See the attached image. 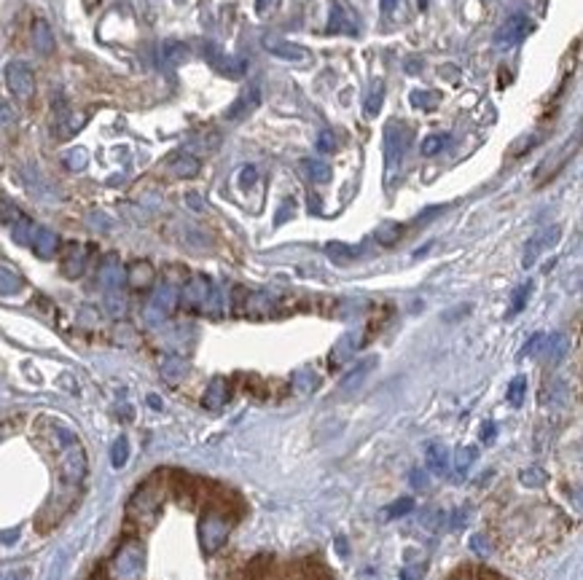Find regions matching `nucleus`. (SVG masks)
<instances>
[{
    "instance_id": "obj_51",
    "label": "nucleus",
    "mask_w": 583,
    "mask_h": 580,
    "mask_svg": "<svg viewBox=\"0 0 583 580\" xmlns=\"http://www.w3.org/2000/svg\"><path fill=\"white\" fill-rule=\"evenodd\" d=\"M277 3L279 0H255V11H258V14H266V11L275 8Z\"/></svg>"
},
{
    "instance_id": "obj_44",
    "label": "nucleus",
    "mask_w": 583,
    "mask_h": 580,
    "mask_svg": "<svg viewBox=\"0 0 583 580\" xmlns=\"http://www.w3.org/2000/svg\"><path fill=\"white\" fill-rule=\"evenodd\" d=\"M189 56V49L183 46V43H167V59H172V62H183Z\"/></svg>"
},
{
    "instance_id": "obj_15",
    "label": "nucleus",
    "mask_w": 583,
    "mask_h": 580,
    "mask_svg": "<svg viewBox=\"0 0 583 580\" xmlns=\"http://www.w3.org/2000/svg\"><path fill=\"white\" fill-rule=\"evenodd\" d=\"M169 172L175 175V178H196L199 175V159L191 156V153H186V151H178V153H172L169 156Z\"/></svg>"
},
{
    "instance_id": "obj_14",
    "label": "nucleus",
    "mask_w": 583,
    "mask_h": 580,
    "mask_svg": "<svg viewBox=\"0 0 583 580\" xmlns=\"http://www.w3.org/2000/svg\"><path fill=\"white\" fill-rule=\"evenodd\" d=\"M226 400H229V382L223 379V376H215L207 389H204V398H202V406L207 409V411H221L223 406H226Z\"/></svg>"
},
{
    "instance_id": "obj_22",
    "label": "nucleus",
    "mask_w": 583,
    "mask_h": 580,
    "mask_svg": "<svg viewBox=\"0 0 583 580\" xmlns=\"http://www.w3.org/2000/svg\"><path fill=\"white\" fill-rule=\"evenodd\" d=\"M22 277L17 275L11 266H6V264H0V296H14V293H19L22 290Z\"/></svg>"
},
{
    "instance_id": "obj_7",
    "label": "nucleus",
    "mask_w": 583,
    "mask_h": 580,
    "mask_svg": "<svg viewBox=\"0 0 583 580\" xmlns=\"http://www.w3.org/2000/svg\"><path fill=\"white\" fill-rule=\"evenodd\" d=\"M535 30L532 25V19H529L527 14H513L511 19H505V25H500V30L495 32V43H498L500 49L505 46H516V43H522L524 38H527L529 32Z\"/></svg>"
},
{
    "instance_id": "obj_34",
    "label": "nucleus",
    "mask_w": 583,
    "mask_h": 580,
    "mask_svg": "<svg viewBox=\"0 0 583 580\" xmlns=\"http://www.w3.org/2000/svg\"><path fill=\"white\" fill-rule=\"evenodd\" d=\"M65 164L78 172V169H83V167L89 164V153H86L83 148H70V151L65 153Z\"/></svg>"
},
{
    "instance_id": "obj_16",
    "label": "nucleus",
    "mask_w": 583,
    "mask_h": 580,
    "mask_svg": "<svg viewBox=\"0 0 583 580\" xmlns=\"http://www.w3.org/2000/svg\"><path fill=\"white\" fill-rule=\"evenodd\" d=\"M100 282L105 290H121V285L127 282V272L121 269L118 258H105V264L100 266Z\"/></svg>"
},
{
    "instance_id": "obj_43",
    "label": "nucleus",
    "mask_w": 583,
    "mask_h": 580,
    "mask_svg": "<svg viewBox=\"0 0 583 580\" xmlns=\"http://www.w3.org/2000/svg\"><path fill=\"white\" fill-rule=\"evenodd\" d=\"M317 151H320V153H333V151H336V138H333L331 129L320 132V138H317Z\"/></svg>"
},
{
    "instance_id": "obj_18",
    "label": "nucleus",
    "mask_w": 583,
    "mask_h": 580,
    "mask_svg": "<svg viewBox=\"0 0 583 580\" xmlns=\"http://www.w3.org/2000/svg\"><path fill=\"white\" fill-rule=\"evenodd\" d=\"M328 32H344V35H358V25L350 22L347 11L341 8L339 0H333L331 6V22H328Z\"/></svg>"
},
{
    "instance_id": "obj_42",
    "label": "nucleus",
    "mask_w": 583,
    "mask_h": 580,
    "mask_svg": "<svg viewBox=\"0 0 583 580\" xmlns=\"http://www.w3.org/2000/svg\"><path fill=\"white\" fill-rule=\"evenodd\" d=\"M549 344H551V363H559V360L564 358V352H567V339L564 336H554Z\"/></svg>"
},
{
    "instance_id": "obj_13",
    "label": "nucleus",
    "mask_w": 583,
    "mask_h": 580,
    "mask_svg": "<svg viewBox=\"0 0 583 580\" xmlns=\"http://www.w3.org/2000/svg\"><path fill=\"white\" fill-rule=\"evenodd\" d=\"M210 296H213V288H210V282L204 277H191L186 282V288L180 290V299L189 306H204L210 301Z\"/></svg>"
},
{
    "instance_id": "obj_38",
    "label": "nucleus",
    "mask_w": 583,
    "mask_h": 580,
    "mask_svg": "<svg viewBox=\"0 0 583 580\" xmlns=\"http://www.w3.org/2000/svg\"><path fill=\"white\" fill-rule=\"evenodd\" d=\"M401 231H403V228H401L398 223H385V226L377 231V237H379L382 245H392V242L401 237Z\"/></svg>"
},
{
    "instance_id": "obj_24",
    "label": "nucleus",
    "mask_w": 583,
    "mask_h": 580,
    "mask_svg": "<svg viewBox=\"0 0 583 580\" xmlns=\"http://www.w3.org/2000/svg\"><path fill=\"white\" fill-rule=\"evenodd\" d=\"M258 105V92L253 89V94H250V100L248 97H240L237 100V105H231L229 111H226V118H231V121H240V118H245L253 108Z\"/></svg>"
},
{
    "instance_id": "obj_8",
    "label": "nucleus",
    "mask_w": 583,
    "mask_h": 580,
    "mask_svg": "<svg viewBox=\"0 0 583 580\" xmlns=\"http://www.w3.org/2000/svg\"><path fill=\"white\" fill-rule=\"evenodd\" d=\"M559 237H562V228L559 226H551V228H543V231H538L532 239L527 242V248H524V258H522V266L529 269V266H535V261H538V255L543 253V250L554 248L556 242H559Z\"/></svg>"
},
{
    "instance_id": "obj_10",
    "label": "nucleus",
    "mask_w": 583,
    "mask_h": 580,
    "mask_svg": "<svg viewBox=\"0 0 583 580\" xmlns=\"http://www.w3.org/2000/svg\"><path fill=\"white\" fill-rule=\"evenodd\" d=\"M264 49H266L269 54L279 56V59H290V62H304V59H309V52H306L304 46L290 43V41L277 38V35H266V38H264Z\"/></svg>"
},
{
    "instance_id": "obj_25",
    "label": "nucleus",
    "mask_w": 583,
    "mask_h": 580,
    "mask_svg": "<svg viewBox=\"0 0 583 580\" xmlns=\"http://www.w3.org/2000/svg\"><path fill=\"white\" fill-rule=\"evenodd\" d=\"M304 169L315 183H328L333 175L331 167L326 164V162H320V159H304Z\"/></svg>"
},
{
    "instance_id": "obj_27",
    "label": "nucleus",
    "mask_w": 583,
    "mask_h": 580,
    "mask_svg": "<svg viewBox=\"0 0 583 580\" xmlns=\"http://www.w3.org/2000/svg\"><path fill=\"white\" fill-rule=\"evenodd\" d=\"M412 511H414V500L403 497V500H398V502H392V505H388V508L382 511V519H385V522H390V519H401V516H406V513H412Z\"/></svg>"
},
{
    "instance_id": "obj_37",
    "label": "nucleus",
    "mask_w": 583,
    "mask_h": 580,
    "mask_svg": "<svg viewBox=\"0 0 583 580\" xmlns=\"http://www.w3.org/2000/svg\"><path fill=\"white\" fill-rule=\"evenodd\" d=\"M326 253L331 255L336 264H347V261H352V248H347V245H341V242H331Z\"/></svg>"
},
{
    "instance_id": "obj_32",
    "label": "nucleus",
    "mask_w": 583,
    "mask_h": 580,
    "mask_svg": "<svg viewBox=\"0 0 583 580\" xmlns=\"http://www.w3.org/2000/svg\"><path fill=\"white\" fill-rule=\"evenodd\" d=\"M32 226L35 223L28 221V218H17V221L11 223V231H14V239L19 242V245H30V234H32Z\"/></svg>"
},
{
    "instance_id": "obj_49",
    "label": "nucleus",
    "mask_w": 583,
    "mask_h": 580,
    "mask_svg": "<svg viewBox=\"0 0 583 580\" xmlns=\"http://www.w3.org/2000/svg\"><path fill=\"white\" fill-rule=\"evenodd\" d=\"M481 441H484V443H492V441H495V425H492V422L481 425Z\"/></svg>"
},
{
    "instance_id": "obj_4",
    "label": "nucleus",
    "mask_w": 583,
    "mask_h": 580,
    "mask_svg": "<svg viewBox=\"0 0 583 580\" xmlns=\"http://www.w3.org/2000/svg\"><path fill=\"white\" fill-rule=\"evenodd\" d=\"M178 299H180L178 288H175V285H169V282H162V285L156 288L153 299H151V301H148V306H145V320H148L151 325L162 323L167 314L175 309Z\"/></svg>"
},
{
    "instance_id": "obj_50",
    "label": "nucleus",
    "mask_w": 583,
    "mask_h": 580,
    "mask_svg": "<svg viewBox=\"0 0 583 580\" xmlns=\"http://www.w3.org/2000/svg\"><path fill=\"white\" fill-rule=\"evenodd\" d=\"M473 551L476 553H481V556H484V553H489V546H487V543H484V537H481V535H476V537H473Z\"/></svg>"
},
{
    "instance_id": "obj_17",
    "label": "nucleus",
    "mask_w": 583,
    "mask_h": 580,
    "mask_svg": "<svg viewBox=\"0 0 583 580\" xmlns=\"http://www.w3.org/2000/svg\"><path fill=\"white\" fill-rule=\"evenodd\" d=\"M153 279H156V272H153V266H151L148 261H135V264H129V269H127V282H129L135 290L151 288Z\"/></svg>"
},
{
    "instance_id": "obj_48",
    "label": "nucleus",
    "mask_w": 583,
    "mask_h": 580,
    "mask_svg": "<svg viewBox=\"0 0 583 580\" xmlns=\"http://www.w3.org/2000/svg\"><path fill=\"white\" fill-rule=\"evenodd\" d=\"M422 575H425V567H406L401 572V580H419Z\"/></svg>"
},
{
    "instance_id": "obj_21",
    "label": "nucleus",
    "mask_w": 583,
    "mask_h": 580,
    "mask_svg": "<svg viewBox=\"0 0 583 580\" xmlns=\"http://www.w3.org/2000/svg\"><path fill=\"white\" fill-rule=\"evenodd\" d=\"M189 374V365L183 358H165L162 360V376H165L169 385H178L183 376Z\"/></svg>"
},
{
    "instance_id": "obj_45",
    "label": "nucleus",
    "mask_w": 583,
    "mask_h": 580,
    "mask_svg": "<svg viewBox=\"0 0 583 580\" xmlns=\"http://www.w3.org/2000/svg\"><path fill=\"white\" fill-rule=\"evenodd\" d=\"M543 341H546V336H543V333H535V336L529 339V344L524 347V355H538V350H540Z\"/></svg>"
},
{
    "instance_id": "obj_47",
    "label": "nucleus",
    "mask_w": 583,
    "mask_h": 580,
    "mask_svg": "<svg viewBox=\"0 0 583 580\" xmlns=\"http://www.w3.org/2000/svg\"><path fill=\"white\" fill-rule=\"evenodd\" d=\"M255 178H258V172H255V167H248V169H242V175H240V183L248 189L255 183Z\"/></svg>"
},
{
    "instance_id": "obj_23",
    "label": "nucleus",
    "mask_w": 583,
    "mask_h": 580,
    "mask_svg": "<svg viewBox=\"0 0 583 580\" xmlns=\"http://www.w3.org/2000/svg\"><path fill=\"white\" fill-rule=\"evenodd\" d=\"M382 100H385V81L377 78V83L371 86V92H368V97H365V116H368V118H374L377 113L382 111Z\"/></svg>"
},
{
    "instance_id": "obj_35",
    "label": "nucleus",
    "mask_w": 583,
    "mask_h": 580,
    "mask_svg": "<svg viewBox=\"0 0 583 580\" xmlns=\"http://www.w3.org/2000/svg\"><path fill=\"white\" fill-rule=\"evenodd\" d=\"M476 457H478V454H476V449H473V446L460 449V451H457V473H460V475H465V473L471 470L473 462H476Z\"/></svg>"
},
{
    "instance_id": "obj_20",
    "label": "nucleus",
    "mask_w": 583,
    "mask_h": 580,
    "mask_svg": "<svg viewBox=\"0 0 583 580\" xmlns=\"http://www.w3.org/2000/svg\"><path fill=\"white\" fill-rule=\"evenodd\" d=\"M32 46H35L41 54H52V52H54V35H52V28H49L43 19H38V22L32 25Z\"/></svg>"
},
{
    "instance_id": "obj_9",
    "label": "nucleus",
    "mask_w": 583,
    "mask_h": 580,
    "mask_svg": "<svg viewBox=\"0 0 583 580\" xmlns=\"http://www.w3.org/2000/svg\"><path fill=\"white\" fill-rule=\"evenodd\" d=\"M159 500H162V489L156 486V481H148V484H142L138 492H135V497L129 502V513H135V516L153 513L156 505H159Z\"/></svg>"
},
{
    "instance_id": "obj_40",
    "label": "nucleus",
    "mask_w": 583,
    "mask_h": 580,
    "mask_svg": "<svg viewBox=\"0 0 583 580\" xmlns=\"http://www.w3.org/2000/svg\"><path fill=\"white\" fill-rule=\"evenodd\" d=\"M522 484L524 486H543L546 484V473L540 468H529L522 473Z\"/></svg>"
},
{
    "instance_id": "obj_6",
    "label": "nucleus",
    "mask_w": 583,
    "mask_h": 580,
    "mask_svg": "<svg viewBox=\"0 0 583 580\" xmlns=\"http://www.w3.org/2000/svg\"><path fill=\"white\" fill-rule=\"evenodd\" d=\"M59 451H62V475H65V481H70V484H81L83 475H86V457H83V449L78 438H73V441H67L65 446H59Z\"/></svg>"
},
{
    "instance_id": "obj_5",
    "label": "nucleus",
    "mask_w": 583,
    "mask_h": 580,
    "mask_svg": "<svg viewBox=\"0 0 583 580\" xmlns=\"http://www.w3.org/2000/svg\"><path fill=\"white\" fill-rule=\"evenodd\" d=\"M142 561H145L142 546L135 543V540H129V543H124L118 548V553H116L113 570H116L118 578H135V575H140V570H142Z\"/></svg>"
},
{
    "instance_id": "obj_33",
    "label": "nucleus",
    "mask_w": 583,
    "mask_h": 580,
    "mask_svg": "<svg viewBox=\"0 0 583 580\" xmlns=\"http://www.w3.org/2000/svg\"><path fill=\"white\" fill-rule=\"evenodd\" d=\"M127 460H129V443H127V438H118L111 449V465L113 468H124Z\"/></svg>"
},
{
    "instance_id": "obj_31",
    "label": "nucleus",
    "mask_w": 583,
    "mask_h": 580,
    "mask_svg": "<svg viewBox=\"0 0 583 580\" xmlns=\"http://www.w3.org/2000/svg\"><path fill=\"white\" fill-rule=\"evenodd\" d=\"M524 395H527V376H516V379L508 385V403L522 406Z\"/></svg>"
},
{
    "instance_id": "obj_1",
    "label": "nucleus",
    "mask_w": 583,
    "mask_h": 580,
    "mask_svg": "<svg viewBox=\"0 0 583 580\" xmlns=\"http://www.w3.org/2000/svg\"><path fill=\"white\" fill-rule=\"evenodd\" d=\"M6 86L19 103L32 100V94H35V73H32V67L28 62H8L6 65Z\"/></svg>"
},
{
    "instance_id": "obj_39",
    "label": "nucleus",
    "mask_w": 583,
    "mask_h": 580,
    "mask_svg": "<svg viewBox=\"0 0 583 580\" xmlns=\"http://www.w3.org/2000/svg\"><path fill=\"white\" fill-rule=\"evenodd\" d=\"M293 382H296V389H299V392H306V389L317 387V376H315L312 371H299V374H293Z\"/></svg>"
},
{
    "instance_id": "obj_41",
    "label": "nucleus",
    "mask_w": 583,
    "mask_h": 580,
    "mask_svg": "<svg viewBox=\"0 0 583 580\" xmlns=\"http://www.w3.org/2000/svg\"><path fill=\"white\" fill-rule=\"evenodd\" d=\"M17 218H19L17 207H14L8 199H3V196H0V223H14Z\"/></svg>"
},
{
    "instance_id": "obj_11",
    "label": "nucleus",
    "mask_w": 583,
    "mask_h": 580,
    "mask_svg": "<svg viewBox=\"0 0 583 580\" xmlns=\"http://www.w3.org/2000/svg\"><path fill=\"white\" fill-rule=\"evenodd\" d=\"M30 248H32V253L38 258H54L56 250H59V237H56L52 228H46V226H32Z\"/></svg>"
},
{
    "instance_id": "obj_19",
    "label": "nucleus",
    "mask_w": 583,
    "mask_h": 580,
    "mask_svg": "<svg viewBox=\"0 0 583 580\" xmlns=\"http://www.w3.org/2000/svg\"><path fill=\"white\" fill-rule=\"evenodd\" d=\"M425 462H427L430 473L444 475L446 470H449V451H446L444 443H430L427 446V454H425Z\"/></svg>"
},
{
    "instance_id": "obj_46",
    "label": "nucleus",
    "mask_w": 583,
    "mask_h": 580,
    "mask_svg": "<svg viewBox=\"0 0 583 580\" xmlns=\"http://www.w3.org/2000/svg\"><path fill=\"white\" fill-rule=\"evenodd\" d=\"M412 484H414L416 489H427V473L425 470H412Z\"/></svg>"
},
{
    "instance_id": "obj_28",
    "label": "nucleus",
    "mask_w": 583,
    "mask_h": 580,
    "mask_svg": "<svg viewBox=\"0 0 583 580\" xmlns=\"http://www.w3.org/2000/svg\"><path fill=\"white\" fill-rule=\"evenodd\" d=\"M446 142H449V135H446V132L427 135V138L422 140V156H436L438 151H444Z\"/></svg>"
},
{
    "instance_id": "obj_52",
    "label": "nucleus",
    "mask_w": 583,
    "mask_h": 580,
    "mask_svg": "<svg viewBox=\"0 0 583 580\" xmlns=\"http://www.w3.org/2000/svg\"><path fill=\"white\" fill-rule=\"evenodd\" d=\"M395 6H398V0H382V11H385V14H392Z\"/></svg>"
},
{
    "instance_id": "obj_29",
    "label": "nucleus",
    "mask_w": 583,
    "mask_h": 580,
    "mask_svg": "<svg viewBox=\"0 0 583 580\" xmlns=\"http://www.w3.org/2000/svg\"><path fill=\"white\" fill-rule=\"evenodd\" d=\"M105 306L111 312V317H124L127 312V299L121 290H105Z\"/></svg>"
},
{
    "instance_id": "obj_53",
    "label": "nucleus",
    "mask_w": 583,
    "mask_h": 580,
    "mask_svg": "<svg viewBox=\"0 0 583 580\" xmlns=\"http://www.w3.org/2000/svg\"><path fill=\"white\" fill-rule=\"evenodd\" d=\"M148 403H151L153 409H162V398H159V395H148Z\"/></svg>"
},
{
    "instance_id": "obj_12",
    "label": "nucleus",
    "mask_w": 583,
    "mask_h": 580,
    "mask_svg": "<svg viewBox=\"0 0 583 580\" xmlns=\"http://www.w3.org/2000/svg\"><path fill=\"white\" fill-rule=\"evenodd\" d=\"M86 248L78 245V242H73V245H67L65 248V255H62V275L67 277V279H78L83 275V269H86Z\"/></svg>"
},
{
    "instance_id": "obj_55",
    "label": "nucleus",
    "mask_w": 583,
    "mask_h": 580,
    "mask_svg": "<svg viewBox=\"0 0 583 580\" xmlns=\"http://www.w3.org/2000/svg\"><path fill=\"white\" fill-rule=\"evenodd\" d=\"M427 3H430V0H416V6H419V8H427Z\"/></svg>"
},
{
    "instance_id": "obj_36",
    "label": "nucleus",
    "mask_w": 583,
    "mask_h": 580,
    "mask_svg": "<svg viewBox=\"0 0 583 580\" xmlns=\"http://www.w3.org/2000/svg\"><path fill=\"white\" fill-rule=\"evenodd\" d=\"M529 293H532V282L522 285V288H516V293H513V301H511V312H508V314H519V312L524 309V304H527Z\"/></svg>"
},
{
    "instance_id": "obj_26",
    "label": "nucleus",
    "mask_w": 583,
    "mask_h": 580,
    "mask_svg": "<svg viewBox=\"0 0 583 580\" xmlns=\"http://www.w3.org/2000/svg\"><path fill=\"white\" fill-rule=\"evenodd\" d=\"M374 363H377V358H368V360H363L361 365L352 371V374H347L344 379H341V389H352V387H358L368 376V371L374 368Z\"/></svg>"
},
{
    "instance_id": "obj_2",
    "label": "nucleus",
    "mask_w": 583,
    "mask_h": 580,
    "mask_svg": "<svg viewBox=\"0 0 583 580\" xmlns=\"http://www.w3.org/2000/svg\"><path fill=\"white\" fill-rule=\"evenodd\" d=\"M409 142H412V129L406 127V121H390L388 129H385V162H388V169H395L401 164Z\"/></svg>"
},
{
    "instance_id": "obj_3",
    "label": "nucleus",
    "mask_w": 583,
    "mask_h": 580,
    "mask_svg": "<svg viewBox=\"0 0 583 580\" xmlns=\"http://www.w3.org/2000/svg\"><path fill=\"white\" fill-rule=\"evenodd\" d=\"M229 529L231 524L223 519L221 513H207L202 516L199 522V543H202V551L204 553H215L226 543L229 537Z\"/></svg>"
},
{
    "instance_id": "obj_54",
    "label": "nucleus",
    "mask_w": 583,
    "mask_h": 580,
    "mask_svg": "<svg viewBox=\"0 0 583 580\" xmlns=\"http://www.w3.org/2000/svg\"><path fill=\"white\" fill-rule=\"evenodd\" d=\"M14 537H17V532H6L3 535V543H14Z\"/></svg>"
},
{
    "instance_id": "obj_30",
    "label": "nucleus",
    "mask_w": 583,
    "mask_h": 580,
    "mask_svg": "<svg viewBox=\"0 0 583 580\" xmlns=\"http://www.w3.org/2000/svg\"><path fill=\"white\" fill-rule=\"evenodd\" d=\"M412 105L414 108H422V111H433L436 108V103H441V97H438V92H412Z\"/></svg>"
}]
</instances>
